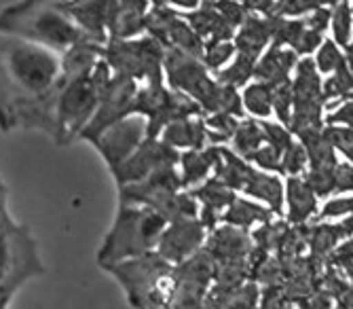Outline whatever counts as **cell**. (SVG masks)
Wrapping results in <instances>:
<instances>
[{"mask_svg": "<svg viewBox=\"0 0 353 309\" xmlns=\"http://www.w3.org/2000/svg\"><path fill=\"white\" fill-rule=\"evenodd\" d=\"M59 55L0 32V130H39L53 138Z\"/></svg>", "mask_w": 353, "mask_h": 309, "instance_id": "1", "label": "cell"}, {"mask_svg": "<svg viewBox=\"0 0 353 309\" xmlns=\"http://www.w3.org/2000/svg\"><path fill=\"white\" fill-rule=\"evenodd\" d=\"M0 32L57 55L66 53L85 39L57 3L43 0H26L0 11Z\"/></svg>", "mask_w": 353, "mask_h": 309, "instance_id": "2", "label": "cell"}, {"mask_svg": "<svg viewBox=\"0 0 353 309\" xmlns=\"http://www.w3.org/2000/svg\"><path fill=\"white\" fill-rule=\"evenodd\" d=\"M165 227L168 223L157 212L142 206L121 203L98 252V265L108 269L125 261L152 255Z\"/></svg>", "mask_w": 353, "mask_h": 309, "instance_id": "3", "label": "cell"}, {"mask_svg": "<svg viewBox=\"0 0 353 309\" xmlns=\"http://www.w3.org/2000/svg\"><path fill=\"white\" fill-rule=\"evenodd\" d=\"M112 81V70L104 59H100L89 77L61 83L55 100V134L53 140L59 146H66L81 138L83 130L89 126L98 110L104 89Z\"/></svg>", "mask_w": 353, "mask_h": 309, "instance_id": "4", "label": "cell"}, {"mask_svg": "<svg viewBox=\"0 0 353 309\" xmlns=\"http://www.w3.org/2000/svg\"><path fill=\"white\" fill-rule=\"evenodd\" d=\"M106 271L119 280L134 309H170L176 292V267L154 252L112 265Z\"/></svg>", "mask_w": 353, "mask_h": 309, "instance_id": "5", "label": "cell"}, {"mask_svg": "<svg viewBox=\"0 0 353 309\" xmlns=\"http://www.w3.org/2000/svg\"><path fill=\"white\" fill-rule=\"evenodd\" d=\"M102 59L108 64L112 74L132 79L138 85L165 83V49L146 34L134 41L106 43L102 49Z\"/></svg>", "mask_w": 353, "mask_h": 309, "instance_id": "6", "label": "cell"}, {"mask_svg": "<svg viewBox=\"0 0 353 309\" xmlns=\"http://www.w3.org/2000/svg\"><path fill=\"white\" fill-rule=\"evenodd\" d=\"M163 74L165 85L178 91V94L190 98L203 110V117L218 112L222 85L214 79V74L205 70L201 59L188 57L178 51H165Z\"/></svg>", "mask_w": 353, "mask_h": 309, "instance_id": "7", "label": "cell"}, {"mask_svg": "<svg viewBox=\"0 0 353 309\" xmlns=\"http://www.w3.org/2000/svg\"><path fill=\"white\" fill-rule=\"evenodd\" d=\"M138 89H140V85L136 81L112 74V81L104 89L100 104H98V110H95L93 119L89 121V126L83 130L81 140L93 142L95 138H100L108 128H112L114 123L134 114Z\"/></svg>", "mask_w": 353, "mask_h": 309, "instance_id": "8", "label": "cell"}, {"mask_svg": "<svg viewBox=\"0 0 353 309\" xmlns=\"http://www.w3.org/2000/svg\"><path fill=\"white\" fill-rule=\"evenodd\" d=\"M178 161L180 152L163 144L159 138H146L130 159L123 161L117 170H112V176L117 180V187L123 189L146 180L148 176L163 168H176Z\"/></svg>", "mask_w": 353, "mask_h": 309, "instance_id": "9", "label": "cell"}, {"mask_svg": "<svg viewBox=\"0 0 353 309\" xmlns=\"http://www.w3.org/2000/svg\"><path fill=\"white\" fill-rule=\"evenodd\" d=\"M148 138V123L140 114H130L127 119L114 123L100 138H95L91 144L102 154L106 166L117 170L123 161H127L138 150V146Z\"/></svg>", "mask_w": 353, "mask_h": 309, "instance_id": "10", "label": "cell"}, {"mask_svg": "<svg viewBox=\"0 0 353 309\" xmlns=\"http://www.w3.org/2000/svg\"><path fill=\"white\" fill-rule=\"evenodd\" d=\"M208 231L199 223V219H180L168 223L161 237H159L154 255L161 257L172 267H178L203 250Z\"/></svg>", "mask_w": 353, "mask_h": 309, "instance_id": "11", "label": "cell"}, {"mask_svg": "<svg viewBox=\"0 0 353 309\" xmlns=\"http://www.w3.org/2000/svg\"><path fill=\"white\" fill-rule=\"evenodd\" d=\"M180 191H184V189H182V178L178 172V166H176V168L159 170L152 176H148L146 180L132 184V187L119 189V195H121V203L142 206V208L157 212L165 203V199H170L172 195H176Z\"/></svg>", "mask_w": 353, "mask_h": 309, "instance_id": "12", "label": "cell"}, {"mask_svg": "<svg viewBox=\"0 0 353 309\" xmlns=\"http://www.w3.org/2000/svg\"><path fill=\"white\" fill-rule=\"evenodd\" d=\"M150 3L144 0H108L106 34L110 41H134L146 34V13Z\"/></svg>", "mask_w": 353, "mask_h": 309, "instance_id": "13", "label": "cell"}, {"mask_svg": "<svg viewBox=\"0 0 353 309\" xmlns=\"http://www.w3.org/2000/svg\"><path fill=\"white\" fill-rule=\"evenodd\" d=\"M57 7L70 17V21L81 30V34L98 45L108 43L106 19L108 0H79V3H57Z\"/></svg>", "mask_w": 353, "mask_h": 309, "instance_id": "14", "label": "cell"}, {"mask_svg": "<svg viewBox=\"0 0 353 309\" xmlns=\"http://www.w3.org/2000/svg\"><path fill=\"white\" fill-rule=\"evenodd\" d=\"M252 248H254L252 235L248 231H241L229 225H220L214 231H210L203 243V250L214 259V263L248 259Z\"/></svg>", "mask_w": 353, "mask_h": 309, "instance_id": "15", "label": "cell"}, {"mask_svg": "<svg viewBox=\"0 0 353 309\" xmlns=\"http://www.w3.org/2000/svg\"><path fill=\"white\" fill-rule=\"evenodd\" d=\"M220 150L222 146H205L201 150H186L180 152L178 172L182 178V189L192 191L199 184H203L208 178L214 176L218 161H220Z\"/></svg>", "mask_w": 353, "mask_h": 309, "instance_id": "16", "label": "cell"}, {"mask_svg": "<svg viewBox=\"0 0 353 309\" xmlns=\"http://www.w3.org/2000/svg\"><path fill=\"white\" fill-rule=\"evenodd\" d=\"M285 210L283 219L288 225L301 227L307 225L309 221H315L319 212V199L315 193L307 187V182L301 178H285Z\"/></svg>", "mask_w": 353, "mask_h": 309, "instance_id": "17", "label": "cell"}, {"mask_svg": "<svg viewBox=\"0 0 353 309\" xmlns=\"http://www.w3.org/2000/svg\"><path fill=\"white\" fill-rule=\"evenodd\" d=\"M299 64V55L288 47L269 45L254 66V81H263L271 87L288 83Z\"/></svg>", "mask_w": 353, "mask_h": 309, "instance_id": "18", "label": "cell"}, {"mask_svg": "<svg viewBox=\"0 0 353 309\" xmlns=\"http://www.w3.org/2000/svg\"><path fill=\"white\" fill-rule=\"evenodd\" d=\"M180 15L192 30H195V34L203 41V45L224 43V41L235 39L237 30L222 19V15L214 9L212 3H201L197 9H192L188 13H180Z\"/></svg>", "mask_w": 353, "mask_h": 309, "instance_id": "19", "label": "cell"}, {"mask_svg": "<svg viewBox=\"0 0 353 309\" xmlns=\"http://www.w3.org/2000/svg\"><path fill=\"white\" fill-rule=\"evenodd\" d=\"M271 34H273V17H261L248 13L245 21L237 28L233 43L239 55L259 61V57L271 45Z\"/></svg>", "mask_w": 353, "mask_h": 309, "instance_id": "20", "label": "cell"}, {"mask_svg": "<svg viewBox=\"0 0 353 309\" xmlns=\"http://www.w3.org/2000/svg\"><path fill=\"white\" fill-rule=\"evenodd\" d=\"M243 195L248 199H254L263 203L265 208H269L273 212V216H279L283 219V210H285V182L281 180V176L277 174H267V172H261L256 170L252 172L245 189H243Z\"/></svg>", "mask_w": 353, "mask_h": 309, "instance_id": "21", "label": "cell"}, {"mask_svg": "<svg viewBox=\"0 0 353 309\" xmlns=\"http://www.w3.org/2000/svg\"><path fill=\"white\" fill-rule=\"evenodd\" d=\"M159 140L174 148L176 152H186V150H201L208 144V132L203 117H192L184 121L170 123V126L159 134Z\"/></svg>", "mask_w": 353, "mask_h": 309, "instance_id": "22", "label": "cell"}, {"mask_svg": "<svg viewBox=\"0 0 353 309\" xmlns=\"http://www.w3.org/2000/svg\"><path fill=\"white\" fill-rule=\"evenodd\" d=\"M273 221V212L265 208L263 203L248 199V197H235V201L222 214L220 225H229L241 231L252 233L254 227H261Z\"/></svg>", "mask_w": 353, "mask_h": 309, "instance_id": "23", "label": "cell"}, {"mask_svg": "<svg viewBox=\"0 0 353 309\" xmlns=\"http://www.w3.org/2000/svg\"><path fill=\"white\" fill-rule=\"evenodd\" d=\"M245 114L256 121H269L273 114V87L263 81H252L241 91Z\"/></svg>", "mask_w": 353, "mask_h": 309, "instance_id": "24", "label": "cell"}, {"mask_svg": "<svg viewBox=\"0 0 353 309\" xmlns=\"http://www.w3.org/2000/svg\"><path fill=\"white\" fill-rule=\"evenodd\" d=\"M261 146H265V136H263L261 121L250 119V117L241 119L229 148L237 154V157L248 161Z\"/></svg>", "mask_w": 353, "mask_h": 309, "instance_id": "25", "label": "cell"}, {"mask_svg": "<svg viewBox=\"0 0 353 309\" xmlns=\"http://www.w3.org/2000/svg\"><path fill=\"white\" fill-rule=\"evenodd\" d=\"M351 94H353V74L345 64L334 74L322 81V100L326 104V110L332 108L334 104L349 100Z\"/></svg>", "mask_w": 353, "mask_h": 309, "instance_id": "26", "label": "cell"}, {"mask_svg": "<svg viewBox=\"0 0 353 309\" xmlns=\"http://www.w3.org/2000/svg\"><path fill=\"white\" fill-rule=\"evenodd\" d=\"M205 123V132H208V144L210 146H227L231 144L239 119L227 114V112H212L203 117Z\"/></svg>", "mask_w": 353, "mask_h": 309, "instance_id": "27", "label": "cell"}, {"mask_svg": "<svg viewBox=\"0 0 353 309\" xmlns=\"http://www.w3.org/2000/svg\"><path fill=\"white\" fill-rule=\"evenodd\" d=\"M330 32L332 41L345 49L353 41V13H351V3H332L330 5Z\"/></svg>", "mask_w": 353, "mask_h": 309, "instance_id": "28", "label": "cell"}, {"mask_svg": "<svg viewBox=\"0 0 353 309\" xmlns=\"http://www.w3.org/2000/svg\"><path fill=\"white\" fill-rule=\"evenodd\" d=\"M254 66L256 61L245 57V55H235V59L227 68H222L214 79L220 83V85H227V87H233V89H239V87H245L248 83H252L254 79Z\"/></svg>", "mask_w": 353, "mask_h": 309, "instance_id": "29", "label": "cell"}, {"mask_svg": "<svg viewBox=\"0 0 353 309\" xmlns=\"http://www.w3.org/2000/svg\"><path fill=\"white\" fill-rule=\"evenodd\" d=\"M237 49L233 41H224V43H210L203 47V55H201V64L205 66V70L210 74H218L222 68H227L231 61L235 59Z\"/></svg>", "mask_w": 353, "mask_h": 309, "instance_id": "30", "label": "cell"}, {"mask_svg": "<svg viewBox=\"0 0 353 309\" xmlns=\"http://www.w3.org/2000/svg\"><path fill=\"white\" fill-rule=\"evenodd\" d=\"M311 59H313V66L319 72V77H330L345 64L343 49L332 39H324L322 47L315 51V55Z\"/></svg>", "mask_w": 353, "mask_h": 309, "instance_id": "31", "label": "cell"}, {"mask_svg": "<svg viewBox=\"0 0 353 309\" xmlns=\"http://www.w3.org/2000/svg\"><path fill=\"white\" fill-rule=\"evenodd\" d=\"M309 168V159H307V150L301 142H292L283 152H281V170L279 176L281 178H301Z\"/></svg>", "mask_w": 353, "mask_h": 309, "instance_id": "32", "label": "cell"}, {"mask_svg": "<svg viewBox=\"0 0 353 309\" xmlns=\"http://www.w3.org/2000/svg\"><path fill=\"white\" fill-rule=\"evenodd\" d=\"M307 150V159H309V168L307 170H326V172H334V168L339 166V154L336 150L324 140V136L317 142L305 146Z\"/></svg>", "mask_w": 353, "mask_h": 309, "instance_id": "33", "label": "cell"}, {"mask_svg": "<svg viewBox=\"0 0 353 309\" xmlns=\"http://www.w3.org/2000/svg\"><path fill=\"white\" fill-rule=\"evenodd\" d=\"M290 81L273 87V114L277 117V123H281L283 128H290L292 110H294V94H292Z\"/></svg>", "mask_w": 353, "mask_h": 309, "instance_id": "34", "label": "cell"}, {"mask_svg": "<svg viewBox=\"0 0 353 309\" xmlns=\"http://www.w3.org/2000/svg\"><path fill=\"white\" fill-rule=\"evenodd\" d=\"M322 136L336 150V154H343L345 161L353 166V130L339 128V126H326Z\"/></svg>", "mask_w": 353, "mask_h": 309, "instance_id": "35", "label": "cell"}, {"mask_svg": "<svg viewBox=\"0 0 353 309\" xmlns=\"http://www.w3.org/2000/svg\"><path fill=\"white\" fill-rule=\"evenodd\" d=\"M345 216H353V195H341V197H330L322 208H319L315 223L319 221H341Z\"/></svg>", "mask_w": 353, "mask_h": 309, "instance_id": "36", "label": "cell"}, {"mask_svg": "<svg viewBox=\"0 0 353 309\" xmlns=\"http://www.w3.org/2000/svg\"><path fill=\"white\" fill-rule=\"evenodd\" d=\"M261 128H263V136H265V144H269L271 148H275L279 154L294 142L292 132L283 128L281 123L277 121H261Z\"/></svg>", "mask_w": 353, "mask_h": 309, "instance_id": "37", "label": "cell"}, {"mask_svg": "<svg viewBox=\"0 0 353 309\" xmlns=\"http://www.w3.org/2000/svg\"><path fill=\"white\" fill-rule=\"evenodd\" d=\"M303 180L307 182V187L315 193L317 199H324V197L334 195V172L307 170L303 174Z\"/></svg>", "mask_w": 353, "mask_h": 309, "instance_id": "38", "label": "cell"}, {"mask_svg": "<svg viewBox=\"0 0 353 309\" xmlns=\"http://www.w3.org/2000/svg\"><path fill=\"white\" fill-rule=\"evenodd\" d=\"M250 166H254L256 170L261 172H267V174H277L279 176V170H281V154L271 148L269 144L261 146L259 150H256L252 157L248 159Z\"/></svg>", "mask_w": 353, "mask_h": 309, "instance_id": "39", "label": "cell"}, {"mask_svg": "<svg viewBox=\"0 0 353 309\" xmlns=\"http://www.w3.org/2000/svg\"><path fill=\"white\" fill-rule=\"evenodd\" d=\"M330 267L339 269L341 273H345L349 280H353V237L345 239L339 248L328 257L326 261Z\"/></svg>", "mask_w": 353, "mask_h": 309, "instance_id": "40", "label": "cell"}, {"mask_svg": "<svg viewBox=\"0 0 353 309\" xmlns=\"http://www.w3.org/2000/svg\"><path fill=\"white\" fill-rule=\"evenodd\" d=\"M324 126H339V128L353 130V100H345L328 108L324 114Z\"/></svg>", "mask_w": 353, "mask_h": 309, "instance_id": "41", "label": "cell"}, {"mask_svg": "<svg viewBox=\"0 0 353 309\" xmlns=\"http://www.w3.org/2000/svg\"><path fill=\"white\" fill-rule=\"evenodd\" d=\"M214 9L222 15V19L227 21L231 28H239L245 17H248V11L243 7V3H231V0H216V3H212Z\"/></svg>", "mask_w": 353, "mask_h": 309, "instance_id": "42", "label": "cell"}, {"mask_svg": "<svg viewBox=\"0 0 353 309\" xmlns=\"http://www.w3.org/2000/svg\"><path fill=\"white\" fill-rule=\"evenodd\" d=\"M353 193V166L347 161H339L334 168V195H351Z\"/></svg>", "mask_w": 353, "mask_h": 309, "instance_id": "43", "label": "cell"}, {"mask_svg": "<svg viewBox=\"0 0 353 309\" xmlns=\"http://www.w3.org/2000/svg\"><path fill=\"white\" fill-rule=\"evenodd\" d=\"M332 5V3H330ZM330 7H326V5H322L319 9H315L313 13H309L307 17H305V23H307V28H311V30H315V32H319V34H326V30H330Z\"/></svg>", "mask_w": 353, "mask_h": 309, "instance_id": "44", "label": "cell"}, {"mask_svg": "<svg viewBox=\"0 0 353 309\" xmlns=\"http://www.w3.org/2000/svg\"><path fill=\"white\" fill-rule=\"evenodd\" d=\"M343 57H345V66L351 70V74H353V41L343 49Z\"/></svg>", "mask_w": 353, "mask_h": 309, "instance_id": "45", "label": "cell"}, {"mask_svg": "<svg viewBox=\"0 0 353 309\" xmlns=\"http://www.w3.org/2000/svg\"><path fill=\"white\" fill-rule=\"evenodd\" d=\"M349 100H353V94H351V96H349Z\"/></svg>", "mask_w": 353, "mask_h": 309, "instance_id": "46", "label": "cell"}, {"mask_svg": "<svg viewBox=\"0 0 353 309\" xmlns=\"http://www.w3.org/2000/svg\"><path fill=\"white\" fill-rule=\"evenodd\" d=\"M351 13H353V5H351Z\"/></svg>", "mask_w": 353, "mask_h": 309, "instance_id": "47", "label": "cell"}]
</instances>
